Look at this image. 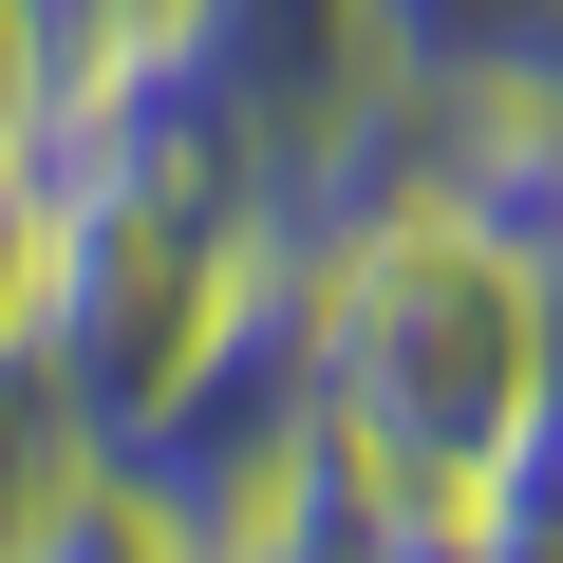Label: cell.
I'll return each instance as SVG.
<instances>
[{"label":"cell","mask_w":563,"mask_h":563,"mask_svg":"<svg viewBox=\"0 0 563 563\" xmlns=\"http://www.w3.org/2000/svg\"><path fill=\"white\" fill-rule=\"evenodd\" d=\"M544 320H563V263L507 244V225H470V207H432V188L376 207V225H339V244H301L320 432L432 526V563H451V507H470V470L507 451V413L544 376Z\"/></svg>","instance_id":"1"},{"label":"cell","mask_w":563,"mask_h":563,"mask_svg":"<svg viewBox=\"0 0 563 563\" xmlns=\"http://www.w3.org/2000/svg\"><path fill=\"white\" fill-rule=\"evenodd\" d=\"M376 20V76H544V38H563V0H357Z\"/></svg>","instance_id":"6"},{"label":"cell","mask_w":563,"mask_h":563,"mask_svg":"<svg viewBox=\"0 0 563 563\" xmlns=\"http://www.w3.org/2000/svg\"><path fill=\"white\" fill-rule=\"evenodd\" d=\"M38 225H57V57H38L20 0H0V339L38 301Z\"/></svg>","instance_id":"4"},{"label":"cell","mask_w":563,"mask_h":563,"mask_svg":"<svg viewBox=\"0 0 563 563\" xmlns=\"http://www.w3.org/2000/svg\"><path fill=\"white\" fill-rule=\"evenodd\" d=\"M263 263H282V244H263V188H225V169H57L20 339L57 357L76 432L113 451V432L225 339V301H244Z\"/></svg>","instance_id":"2"},{"label":"cell","mask_w":563,"mask_h":563,"mask_svg":"<svg viewBox=\"0 0 563 563\" xmlns=\"http://www.w3.org/2000/svg\"><path fill=\"white\" fill-rule=\"evenodd\" d=\"M20 20H38L57 76H113V57H151V38H188V0H20Z\"/></svg>","instance_id":"7"},{"label":"cell","mask_w":563,"mask_h":563,"mask_svg":"<svg viewBox=\"0 0 563 563\" xmlns=\"http://www.w3.org/2000/svg\"><path fill=\"white\" fill-rule=\"evenodd\" d=\"M76 470H95V432H76L57 357H38V339H0V563H38V544H57Z\"/></svg>","instance_id":"5"},{"label":"cell","mask_w":563,"mask_h":563,"mask_svg":"<svg viewBox=\"0 0 563 563\" xmlns=\"http://www.w3.org/2000/svg\"><path fill=\"white\" fill-rule=\"evenodd\" d=\"M451 544H470V563H563V320H544V376H526V413H507V451L470 470V507H451Z\"/></svg>","instance_id":"3"}]
</instances>
